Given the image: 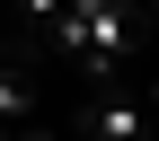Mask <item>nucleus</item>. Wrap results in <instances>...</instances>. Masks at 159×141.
Segmentation results:
<instances>
[{
  "instance_id": "f257e3e1",
  "label": "nucleus",
  "mask_w": 159,
  "mask_h": 141,
  "mask_svg": "<svg viewBox=\"0 0 159 141\" xmlns=\"http://www.w3.org/2000/svg\"><path fill=\"white\" fill-rule=\"evenodd\" d=\"M44 44L71 53V62L106 88V79H124L133 44H142V0H62V9L44 18Z\"/></svg>"
},
{
  "instance_id": "f03ea898",
  "label": "nucleus",
  "mask_w": 159,
  "mask_h": 141,
  "mask_svg": "<svg viewBox=\"0 0 159 141\" xmlns=\"http://www.w3.org/2000/svg\"><path fill=\"white\" fill-rule=\"evenodd\" d=\"M80 141H150V124H142V97H133L124 79H106V88L80 106Z\"/></svg>"
},
{
  "instance_id": "7ed1b4c3",
  "label": "nucleus",
  "mask_w": 159,
  "mask_h": 141,
  "mask_svg": "<svg viewBox=\"0 0 159 141\" xmlns=\"http://www.w3.org/2000/svg\"><path fill=\"white\" fill-rule=\"evenodd\" d=\"M27 115H35V88H27V71H0V124H27Z\"/></svg>"
},
{
  "instance_id": "20e7f679",
  "label": "nucleus",
  "mask_w": 159,
  "mask_h": 141,
  "mask_svg": "<svg viewBox=\"0 0 159 141\" xmlns=\"http://www.w3.org/2000/svg\"><path fill=\"white\" fill-rule=\"evenodd\" d=\"M9 9H18V18H27V27H35V35H44V18H53V9H62V0H9Z\"/></svg>"
},
{
  "instance_id": "39448f33",
  "label": "nucleus",
  "mask_w": 159,
  "mask_h": 141,
  "mask_svg": "<svg viewBox=\"0 0 159 141\" xmlns=\"http://www.w3.org/2000/svg\"><path fill=\"white\" fill-rule=\"evenodd\" d=\"M0 71H9V44H0Z\"/></svg>"
}]
</instances>
